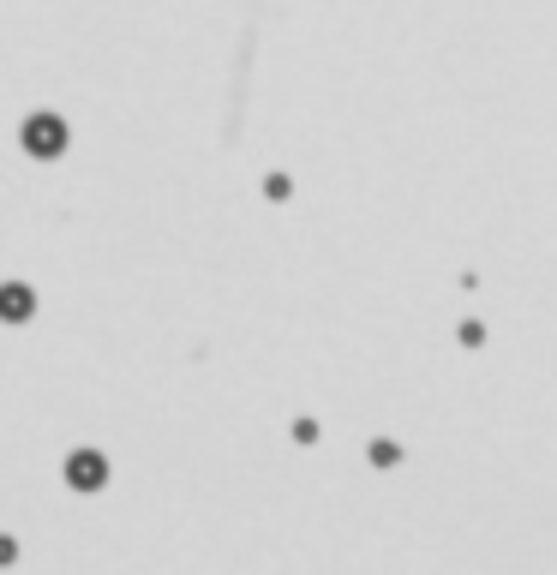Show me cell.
Segmentation results:
<instances>
[{"label": "cell", "instance_id": "cell-2", "mask_svg": "<svg viewBox=\"0 0 557 575\" xmlns=\"http://www.w3.org/2000/svg\"><path fill=\"white\" fill-rule=\"evenodd\" d=\"M102 474H108V468H102V456H96V450H72V456H66V480H72L78 492H96V486H102Z\"/></svg>", "mask_w": 557, "mask_h": 575}, {"label": "cell", "instance_id": "cell-1", "mask_svg": "<svg viewBox=\"0 0 557 575\" xmlns=\"http://www.w3.org/2000/svg\"><path fill=\"white\" fill-rule=\"evenodd\" d=\"M18 138H24V150H30V156L54 162V156L66 150V120H54V114H30V120L18 126Z\"/></svg>", "mask_w": 557, "mask_h": 575}, {"label": "cell", "instance_id": "cell-3", "mask_svg": "<svg viewBox=\"0 0 557 575\" xmlns=\"http://www.w3.org/2000/svg\"><path fill=\"white\" fill-rule=\"evenodd\" d=\"M36 312V294L24 288V282H0V318H12V324H24Z\"/></svg>", "mask_w": 557, "mask_h": 575}]
</instances>
